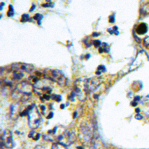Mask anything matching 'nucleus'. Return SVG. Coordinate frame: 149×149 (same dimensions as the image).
Instances as JSON below:
<instances>
[{"label": "nucleus", "instance_id": "nucleus-1", "mask_svg": "<svg viewBox=\"0 0 149 149\" xmlns=\"http://www.w3.org/2000/svg\"><path fill=\"white\" fill-rule=\"evenodd\" d=\"M76 139L75 133L71 130H65L62 134L59 135L57 138L58 142L63 143L66 146L72 145Z\"/></svg>", "mask_w": 149, "mask_h": 149}, {"label": "nucleus", "instance_id": "nucleus-2", "mask_svg": "<svg viewBox=\"0 0 149 149\" xmlns=\"http://www.w3.org/2000/svg\"><path fill=\"white\" fill-rule=\"evenodd\" d=\"M3 145L8 148H12L13 147V141L12 134L10 130H6L4 131L2 137Z\"/></svg>", "mask_w": 149, "mask_h": 149}, {"label": "nucleus", "instance_id": "nucleus-3", "mask_svg": "<svg viewBox=\"0 0 149 149\" xmlns=\"http://www.w3.org/2000/svg\"><path fill=\"white\" fill-rule=\"evenodd\" d=\"M40 123V118L38 114L36 113L30 114L29 116V124L31 128H36Z\"/></svg>", "mask_w": 149, "mask_h": 149}, {"label": "nucleus", "instance_id": "nucleus-4", "mask_svg": "<svg viewBox=\"0 0 149 149\" xmlns=\"http://www.w3.org/2000/svg\"><path fill=\"white\" fill-rule=\"evenodd\" d=\"M148 26L145 23H141L138 25L136 29V32L139 35H143L148 31Z\"/></svg>", "mask_w": 149, "mask_h": 149}, {"label": "nucleus", "instance_id": "nucleus-5", "mask_svg": "<svg viewBox=\"0 0 149 149\" xmlns=\"http://www.w3.org/2000/svg\"><path fill=\"white\" fill-rule=\"evenodd\" d=\"M52 149H67L66 146L60 143H55L52 144Z\"/></svg>", "mask_w": 149, "mask_h": 149}, {"label": "nucleus", "instance_id": "nucleus-6", "mask_svg": "<svg viewBox=\"0 0 149 149\" xmlns=\"http://www.w3.org/2000/svg\"><path fill=\"white\" fill-rule=\"evenodd\" d=\"M141 13L144 15L149 14V3H147L142 8Z\"/></svg>", "mask_w": 149, "mask_h": 149}, {"label": "nucleus", "instance_id": "nucleus-7", "mask_svg": "<svg viewBox=\"0 0 149 149\" xmlns=\"http://www.w3.org/2000/svg\"><path fill=\"white\" fill-rule=\"evenodd\" d=\"M30 136L34 140H38L40 137V135L38 133H35V132H31L30 134Z\"/></svg>", "mask_w": 149, "mask_h": 149}, {"label": "nucleus", "instance_id": "nucleus-8", "mask_svg": "<svg viewBox=\"0 0 149 149\" xmlns=\"http://www.w3.org/2000/svg\"><path fill=\"white\" fill-rule=\"evenodd\" d=\"M14 8H13V7L11 5H10L9 7L8 10L7 12V15L9 17H10L14 15Z\"/></svg>", "mask_w": 149, "mask_h": 149}, {"label": "nucleus", "instance_id": "nucleus-9", "mask_svg": "<svg viewBox=\"0 0 149 149\" xmlns=\"http://www.w3.org/2000/svg\"><path fill=\"white\" fill-rule=\"evenodd\" d=\"M29 15L27 14H24L22 15V19L21 20V22H26L29 20Z\"/></svg>", "mask_w": 149, "mask_h": 149}, {"label": "nucleus", "instance_id": "nucleus-10", "mask_svg": "<svg viewBox=\"0 0 149 149\" xmlns=\"http://www.w3.org/2000/svg\"><path fill=\"white\" fill-rule=\"evenodd\" d=\"M43 18V16L42 15L40 14H36L35 16H34L33 18L35 20H37V21H38L39 22L41 21V19Z\"/></svg>", "mask_w": 149, "mask_h": 149}, {"label": "nucleus", "instance_id": "nucleus-11", "mask_svg": "<svg viewBox=\"0 0 149 149\" xmlns=\"http://www.w3.org/2000/svg\"><path fill=\"white\" fill-rule=\"evenodd\" d=\"M46 3L43 4V6L44 7H52L53 6V3L52 2L51 0H46Z\"/></svg>", "mask_w": 149, "mask_h": 149}, {"label": "nucleus", "instance_id": "nucleus-12", "mask_svg": "<svg viewBox=\"0 0 149 149\" xmlns=\"http://www.w3.org/2000/svg\"><path fill=\"white\" fill-rule=\"evenodd\" d=\"M109 22L111 23H113L115 22V17L111 15L109 17Z\"/></svg>", "mask_w": 149, "mask_h": 149}, {"label": "nucleus", "instance_id": "nucleus-13", "mask_svg": "<svg viewBox=\"0 0 149 149\" xmlns=\"http://www.w3.org/2000/svg\"><path fill=\"white\" fill-rule=\"evenodd\" d=\"M70 149H83V148L81 146H74L72 147Z\"/></svg>", "mask_w": 149, "mask_h": 149}, {"label": "nucleus", "instance_id": "nucleus-14", "mask_svg": "<svg viewBox=\"0 0 149 149\" xmlns=\"http://www.w3.org/2000/svg\"><path fill=\"white\" fill-rule=\"evenodd\" d=\"M35 8H36V6H35V5H34V4H33L32 7H31V8L30 10V11L31 12V11L34 10V9Z\"/></svg>", "mask_w": 149, "mask_h": 149}]
</instances>
